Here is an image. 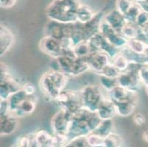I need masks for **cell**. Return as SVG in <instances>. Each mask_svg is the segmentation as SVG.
Wrapping results in <instances>:
<instances>
[{"label":"cell","mask_w":148,"mask_h":147,"mask_svg":"<svg viewBox=\"0 0 148 147\" xmlns=\"http://www.w3.org/2000/svg\"><path fill=\"white\" fill-rule=\"evenodd\" d=\"M119 52L122 53L130 62L139 63V64H147V57H145V54L136 53V52L131 50L127 46L121 49Z\"/></svg>","instance_id":"obj_25"},{"label":"cell","mask_w":148,"mask_h":147,"mask_svg":"<svg viewBox=\"0 0 148 147\" xmlns=\"http://www.w3.org/2000/svg\"><path fill=\"white\" fill-rule=\"evenodd\" d=\"M97 113L102 120L113 119L117 115V111L114 102L108 97H105L99 105Z\"/></svg>","instance_id":"obj_20"},{"label":"cell","mask_w":148,"mask_h":147,"mask_svg":"<svg viewBox=\"0 0 148 147\" xmlns=\"http://www.w3.org/2000/svg\"><path fill=\"white\" fill-rule=\"evenodd\" d=\"M99 83H100L101 87L106 90L107 92L111 91L113 88L119 85L117 78L108 77L103 75H99Z\"/></svg>","instance_id":"obj_33"},{"label":"cell","mask_w":148,"mask_h":147,"mask_svg":"<svg viewBox=\"0 0 148 147\" xmlns=\"http://www.w3.org/2000/svg\"><path fill=\"white\" fill-rule=\"evenodd\" d=\"M88 144L90 147H104L105 137L99 134L93 132L87 136Z\"/></svg>","instance_id":"obj_34"},{"label":"cell","mask_w":148,"mask_h":147,"mask_svg":"<svg viewBox=\"0 0 148 147\" xmlns=\"http://www.w3.org/2000/svg\"><path fill=\"white\" fill-rule=\"evenodd\" d=\"M120 74V71L116 68V67L113 64L112 61H111L103 68L102 72L99 75H103V76L111 78H118Z\"/></svg>","instance_id":"obj_35"},{"label":"cell","mask_w":148,"mask_h":147,"mask_svg":"<svg viewBox=\"0 0 148 147\" xmlns=\"http://www.w3.org/2000/svg\"><path fill=\"white\" fill-rule=\"evenodd\" d=\"M140 5H141V6H142L143 10H146V11L148 12V2H146V3H142V4H140Z\"/></svg>","instance_id":"obj_46"},{"label":"cell","mask_w":148,"mask_h":147,"mask_svg":"<svg viewBox=\"0 0 148 147\" xmlns=\"http://www.w3.org/2000/svg\"><path fill=\"white\" fill-rule=\"evenodd\" d=\"M78 0H53L46 9L49 20L62 23L77 21V10L80 5Z\"/></svg>","instance_id":"obj_3"},{"label":"cell","mask_w":148,"mask_h":147,"mask_svg":"<svg viewBox=\"0 0 148 147\" xmlns=\"http://www.w3.org/2000/svg\"><path fill=\"white\" fill-rule=\"evenodd\" d=\"M133 121H134V124L138 126H142L144 125L146 122V118H145V116L142 113H136L135 115L133 117Z\"/></svg>","instance_id":"obj_41"},{"label":"cell","mask_w":148,"mask_h":147,"mask_svg":"<svg viewBox=\"0 0 148 147\" xmlns=\"http://www.w3.org/2000/svg\"><path fill=\"white\" fill-rule=\"evenodd\" d=\"M147 44L143 42L142 40H139L138 38H131L127 40V46L133 50L134 52L138 54H144L145 49L147 46Z\"/></svg>","instance_id":"obj_31"},{"label":"cell","mask_w":148,"mask_h":147,"mask_svg":"<svg viewBox=\"0 0 148 147\" xmlns=\"http://www.w3.org/2000/svg\"><path fill=\"white\" fill-rule=\"evenodd\" d=\"M134 2H135L134 0H116V8L120 13L125 15L128 11L130 7L134 5Z\"/></svg>","instance_id":"obj_38"},{"label":"cell","mask_w":148,"mask_h":147,"mask_svg":"<svg viewBox=\"0 0 148 147\" xmlns=\"http://www.w3.org/2000/svg\"><path fill=\"white\" fill-rule=\"evenodd\" d=\"M136 2H138L139 4L142 3H146V2H148V0H134Z\"/></svg>","instance_id":"obj_47"},{"label":"cell","mask_w":148,"mask_h":147,"mask_svg":"<svg viewBox=\"0 0 148 147\" xmlns=\"http://www.w3.org/2000/svg\"><path fill=\"white\" fill-rule=\"evenodd\" d=\"M123 146V140L117 133L112 132L105 137L104 147H120Z\"/></svg>","instance_id":"obj_29"},{"label":"cell","mask_w":148,"mask_h":147,"mask_svg":"<svg viewBox=\"0 0 148 147\" xmlns=\"http://www.w3.org/2000/svg\"><path fill=\"white\" fill-rule=\"evenodd\" d=\"M111 61H112L113 64L116 67V68L121 73L127 71L130 63L125 57L120 52H119L117 55H116L114 58L111 59Z\"/></svg>","instance_id":"obj_30"},{"label":"cell","mask_w":148,"mask_h":147,"mask_svg":"<svg viewBox=\"0 0 148 147\" xmlns=\"http://www.w3.org/2000/svg\"><path fill=\"white\" fill-rule=\"evenodd\" d=\"M117 111V115L122 117H127L133 114L137 105L136 101H127V102H116L114 103Z\"/></svg>","instance_id":"obj_23"},{"label":"cell","mask_w":148,"mask_h":147,"mask_svg":"<svg viewBox=\"0 0 148 147\" xmlns=\"http://www.w3.org/2000/svg\"><path fill=\"white\" fill-rule=\"evenodd\" d=\"M14 146L20 147H38L35 133H29L18 137Z\"/></svg>","instance_id":"obj_26"},{"label":"cell","mask_w":148,"mask_h":147,"mask_svg":"<svg viewBox=\"0 0 148 147\" xmlns=\"http://www.w3.org/2000/svg\"><path fill=\"white\" fill-rule=\"evenodd\" d=\"M108 98L113 102H122L127 101H136L137 102L138 95L136 91H130L129 89L119 85L116 86L111 91L108 92Z\"/></svg>","instance_id":"obj_14"},{"label":"cell","mask_w":148,"mask_h":147,"mask_svg":"<svg viewBox=\"0 0 148 147\" xmlns=\"http://www.w3.org/2000/svg\"><path fill=\"white\" fill-rule=\"evenodd\" d=\"M69 76L61 71L51 69L41 77L39 87L42 93L49 99L55 100L66 88Z\"/></svg>","instance_id":"obj_4"},{"label":"cell","mask_w":148,"mask_h":147,"mask_svg":"<svg viewBox=\"0 0 148 147\" xmlns=\"http://www.w3.org/2000/svg\"><path fill=\"white\" fill-rule=\"evenodd\" d=\"M96 13L92 8L88 5L80 4L77 10V21L80 23L88 22L95 17Z\"/></svg>","instance_id":"obj_22"},{"label":"cell","mask_w":148,"mask_h":147,"mask_svg":"<svg viewBox=\"0 0 148 147\" xmlns=\"http://www.w3.org/2000/svg\"><path fill=\"white\" fill-rule=\"evenodd\" d=\"M74 54L76 55L77 57L81 59H84L86 60H88L90 57L95 53L97 51L94 48L91 43L89 40L82 41L80 44H77L72 49ZM88 62V61H87Z\"/></svg>","instance_id":"obj_21"},{"label":"cell","mask_w":148,"mask_h":147,"mask_svg":"<svg viewBox=\"0 0 148 147\" xmlns=\"http://www.w3.org/2000/svg\"><path fill=\"white\" fill-rule=\"evenodd\" d=\"M138 31V27L137 26L136 24L127 22L123 29H122L121 33H122L124 37H125L127 40H129V39L136 38Z\"/></svg>","instance_id":"obj_32"},{"label":"cell","mask_w":148,"mask_h":147,"mask_svg":"<svg viewBox=\"0 0 148 147\" xmlns=\"http://www.w3.org/2000/svg\"><path fill=\"white\" fill-rule=\"evenodd\" d=\"M69 141L68 135L53 133V147H66Z\"/></svg>","instance_id":"obj_37"},{"label":"cell","mask_w":148,"mask_h":147,"mask_svg":"<svg viewBox=\"0 0 148 147\" xmlns=\"http://www.w3.org/2000/svg\"><path fill=\"white\" fill-rule=\"evenodd\" d=\"M22 89L28 96L35 95V93L36 91V87L35 86V85L30 83H25V85H23Z\"/></svg>","instance_id":"obj_42"},{"label":"cell","mask_w":148,"mask_h":147,"mask_svg":"<svg viewBox=\"0 0 148 147\" xmlns=\"http://www.w3.org/2000/svg\"><path fill=\"white\" fill-rule=\"evenodd\" d=\"M36 105H37V99L36 96H27L21 102L18 108L13 115L17 118H22L25 116L31 115L36 110Z\"/></svg>","instance_id":"obj_19"},{"label":"cell","mask_w":148,"mask_h":147,"mask_svg":"<svg viewBox=\"0 0 148 147\" xmlns=\"http://www.w3.org/2000/svg\"><path fill=\"white\" fill-rule=\"evenodd\" d=\"M15 36L13 32L2 24L0 27V55L3 57L14 44Z\"/></svg>","instance_id":"obj_18"},{"label":"cell","mask_w":148,"mask_h":147,"mask_svg":"<svg viewBox=\"0 0 148 147\" xmlns=\"http://www.w3.org/2000/svg\"><path fill=\"white\" fill-rule=\"evenodd\" d=\"M136 24L139 28H142V29L145 28L148 24V12L142 10L140 14L138 15Z\"/></svg>","instance_id":"obj_39"},{"label":"cell","mask_w":148,"mask_h":147,"mask_svg":"<svg viewBox=\"0 0 148 147\" xmlns=\"http://www.w3.org/2000/svg\"><path fill=\"white\" fill-rule=\"evenodd\" d=\"M21 85L16 79L12 77L8 68L3 63H1L0 75V99L8 100L10 96L22 89Z\"/></svg>","instance_id":"obj_8"},{"label":"cell","mask_w":148,"mask_h":147,"mask_svg":"<svg viewBox=\"0 0 148 147\" xmlns=\"http://www.w3.org/2000/svg\"><path fill=\"white\" fill-rule=\"evenodd\" d=\"M99 32L103 35L114 46L120 50L127 44V39L121 33L113 29L108 23L103 20L99 26Z\"/></svg>","instance_id":"obj_12"},{"label":"cell","mask_w":148,"mask_h":147,"mask_svg":"<svg viewBox=\"0 0 148 147\" xmlns=\"http://www.w3.org/2000/svg\"><path fill=\"white\" fill-rule=\"evenodd\" d=\"M38 147H53V135L45 129H40L35 133Z\"/></svg>","instance_id":"obj_24"},{"label":"cell","mask_w":148,"mask_h":147,"mask_svg":"<svg viewBox=\"0 0 148 147\" xmlns=\"http://www.w3.org/2000/svg\"><path fill=\"white\" fill-rule=\"evenodd\" d=\"M39 48L42 52L50 56L52 58H56L67 52L64 48L61 40L49 36H45L41 39Z\"/></svg>","instance_id":"obj_10"},{"label":"cell","mask_w":148,"mask_h":147,"mask_svg":"<svg viewBox=\"0 0 148 147\" xmlns=\"http://www.w3.org/2000/svg\"><path fill=\"white\" fill-rule=\"evenodd\" d=\"M142 139H143L145 142L148 144V130H146V131L143 133V134H142Z\"/></svg>","instance_id":"obj_45"},{"label":"cell","mask_w":148,"mask_h":147,"mask_svg":"<svg viewBox=\"0 0 148 147\" xmlns=\"http://www.w3.org/2000/svg\"><path fill=\"white\" fill-rule=\"evenodd\" d=\"M75 22L62 23L49 20L45 26L46 36H49L59 40L70 38L73 34Z\"/></svg>","instance_id":"obj_9"},{"label":"cell","mask_w":148,"mask_h":147,"mask_svg":"<svg viewBox=\"0 0 148 147\" xmlns=\"http://www.w3.org/2000/svg\"><path fill=\"white\" fill-rule=\"evenodd\" d=\"M141 29H142V28H141ZM144 29V30H145V32H147V33H148V24H147V25L146 27H145V28H143V29Z\"/></svg>","instance_id":"obj_48"},{"label":"cell","mask_w":148,"mask_h":147,"mask_svg":"<svg viewBox=\"0 0 148 147\" xmlns=\"http://www.w3.org/2000/svg\"><path fill=\"white\" fill-rule=\"evenodd\" d=\"M87 61L89 64L91 70L96 72V74L97 75H99L103 70V68L108 63H111V57L106 52L97 51L93 54Z\"/></svg>","instance_id":"obj_15"},{"label":"cell","mask_w":148,"mask_h":147,"mask_svg":"<svg viewBox=\"0 0 148 147\" xmlns=\"http://www.w3.org/2000/svg\"><path fill=\"white\" fill-rule=\"evenodd\" d=\"M90 147L87 136H78L70 139L66 147Z\"/></svg>","instance_id":"obj_36"},{"label":"cell","mask_w":148,"mask_h":147,"mask_svg":"<svg viewBox=\"0 0 148 147\" xmlns=\"http://www.w3.org/2000/svg\"><path fill=\"white\" fill-rule=\"evenodd\" d=\"M54 101L60 109L72 114L77 113L83 107L80 91L64 90Z\"/></svg>","instance_id":"obj_6"},{"label":"cell","mask_w":148,"mask_h":147,"mask_svg":"<svg viewBox=\"0 0 148 147\" xmlns=\"http://www.w3.org/2000/svg\"><path fill=\"white\" fill-rule=\"evenodd\" d=\"M104 21L110 25L113 29L121 33L122 29L127 23L125 17L122 13L115 8L114 10H111L108 13L105 14ZM122 34V33H121Z\"/></svg>","instance_id":"obj_16"},{"label":"cell","mask_w":148,"mask_h":147,"mask_svg":"<svg viewBox=\"0 0 148 147\" xmlns=\"http://www.w3.org/2000/svg\"><path fill=\"white\" fill-rule=\"evenodd\" d=\"M145 90H146L147 94V95H148V85H145Z\"/></svg>","instance_id":"obj_49"},{"label":"cell","mask_w":148,"mask_h":147,"mask_svg":"<svg viewBox=\"0 0 148 147\" xmlns=\"http://www.w3.org/2000/svg\"><path fill=\"white\" fill-rule=\"evenodd\" d=\"M72 114L60 109L51 119V127L53 133L68 135Z\"/></svg>","instance_id":"obj_11"},{"label":"cell","mask_w":148,"mask_h":147,"mask_svg":"<svg viewBox=\"0 0 148 147\" xmlns=\"http://www.w3.org/2000/svg\"><path fill=\"white\" fill-rule=\"evenodd\" d=\"M142 66L144 64L130 62L127 71L121 73L117 78L119 85L138 92L142 85L138 75V71Z\"/></svg>","instance_id":"obj_7"},{"label":"cell","mask_w":148,"mask_h":147,"mask_svg":"<svg viewBox=\"0 0 148 147\" xmlns=\"http://www.w3.org/2000/svg\"><path fill=\"white\" fill-rule=\"evenodd\" d=\"M10 113L9 104L8 100L0 101V115H4Z\"/></svg>","instance_id":"obj_43"},{"label":"cell","mask_w":148,"mask_h":147,"mask_svg":"<svg viewBox=\"0 0 148 147\" xmlns=\"http://www.w3.org/2000/svg\"><path fill=\"white\" fill-rule=\"evenodd\" d=\"M17 117L11 113L0 115V134L1 136L9 135L16 132L18 128Z\"/></svg>","instance_id":"obj_17"},{"label":"cell","mask_w":148,"mask_h":147,"mask_svg":"<svg viewBox=\"0 0 148 147\" xmlns=\"http://www.w3.org/2000/svg\"><path fill=\"white\" fill-rule=\"evenodd\" d=\"M102 121L97 113L83 107L77 113L72 114L68 133L69 138L70 140L78 136H88L96 130Z\"/></svg>","instance_id":"obj_1"},{"label":"cell","mask_w":148,"mask_h":147,"mask_svg":"<svg viewBox=\"0 0 148 147\" xmlns=\"http://www.w3.org/2000/svg\"><path fill=\"white\" fill-rule=\"evenodd\" d=\"M83 107L97 113L101 102L105 99L103 88L98 85H88L80 91Z\"/></svg>","instance_id":"obj_5"},{"label":"cell","mask_w":148,"mask_h":147,"mask_svg":"<svg viewBox=\"0 0 148 147\" xmlns=\"http://www.w3.org/2000/svg\"><path fill=\"white\" fill-rule=\"evenodd\" d=\"M17 0H0V6L4 9H9L14 6Z\"/></svg>","instance_id":"obj_44"},{"label":"cell","mask_w":148,"mask_h":147,"mask_svg":"<svg viewBox=\"0 0 148 147\" xmlns=\"http://www.w3.org/2000/svg\"><path fill=\"white\" fill-rule=\"evenodd\" d=\"M95 133L99 134V135L106 137L112 132H114V122L113 119L103 120L101 121L100 124L95 130Z\"/></svg>","instance_id":"obj_27"},{"label":"cell","mask_w":148,"mask_h":147,"mask_svg":"<svg viewBox=\"0 0 148 147\" xmlns=\"http://www.w3.org/2000/svg\"><path fill=\"white\" fill-rule=\"evenodd\" d=\"M89 41L97 51L106 52L111 57V59L114 58L120 51L114 46L99 32L92 36L89 39Z\"/></svg>","instance_id":"obj_13"},{"label":"cell","mask_w":148,"mask_h":147,"mask_svg":"<svg viewBox=\"0 0 148 147\" xmlns=\"http://www.w3.org/2000/svg\"><path fill=\"white\" fill-rule=\"evenodd\" d=\"M140 79L144 86L148 85V65L145 64L142 66L138 71Z\"/></svg>","instance_id":"obj_40"},{"label":"cell","mask_w":148,"mask_h":147,"mask_svg":"<svg viewBox=\"0 0 148 147\" xmlns=\"http://www.w3.org/2000/svg\"><path fill=\"white\" fill-rule=\"evenodd\" d=\"M147 65H148V61H147Z\"/></svg>","instance_id":"obj_50"},{"label":"cell","mask_w":148,"mask_h":147,"mask_svg":"<svg viewBox=\"0 0 148 147\" xmlns=\"http://www.w3.org/2000/svg\"><path fill=\"white\" fill-rule=\"evenodd\" d=\"M50 66L51 69L61 71L69 77L78 76L91 70L88 62L77 57L72 50L67 51L58 57L52 58Z\"/></svg>","instance_id":"obj_2"},{"label":"cell","mask_w":148,"mask_h":147,"mask_svg":"<svg viewBox=\"0 0 148 147\" xmlns=\"http://www.w3.org/2000/svg\"><path fill=\"white\" fill-rule=\"evenodd\" d=\"M143 10L139 3L138 2H134V5L130 7V8L128 10V11L124 15L125 17V19L127 22L133 23V24H136L137 18H138V15Z\"/></svg>","instance_id":"obj_28"}]
</instances>
